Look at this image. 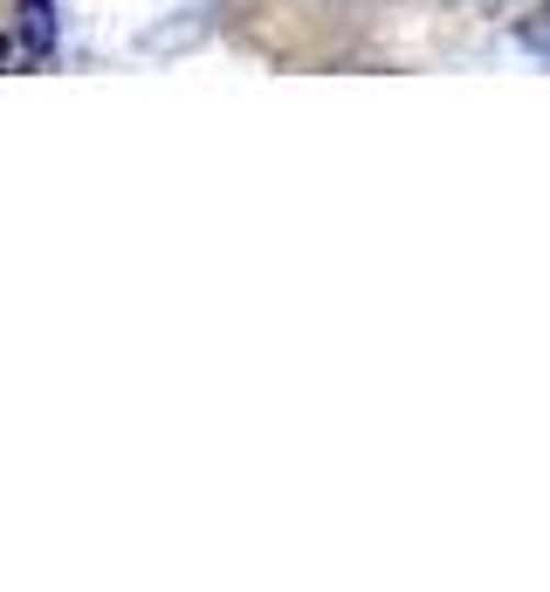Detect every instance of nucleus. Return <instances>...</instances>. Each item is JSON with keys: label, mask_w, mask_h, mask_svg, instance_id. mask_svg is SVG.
Returning <instances> with one entry per match:
<instances>
[{"label": "nucleus", "mask_w": 550, "mask_h": 592, "mask_svg": "<svg viewBox=\"0 0 550 592\" xmlns=\"http://www.w3.org/2000/svg\"><path fill=\"white\" fill-rule=\"evenodd\" d=\"M8 56H14V42H8V35H0V63H8Z\"/></svg>", "instance_id": "nucleus-2"}, {"label": "nucleus", "mask_w": 550, "mask_h": 592, "mask_svg": "<svg viewBox=\"0 0 550 592\" xmlns=\"http://www.w3.org/2000/svg\"><path fill=\"white\" fill-rule=\"evenodd\" d=\"M21 42H29V56L56 48V0H21Z\"/></svg>", "instance_id": "nucleus-1"}]
</instances>
